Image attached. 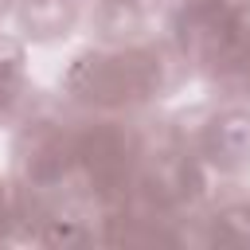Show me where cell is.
<instances>
[{
	"label": "cell",
	"instance_id": "cell-1",
	"mask_svg": "<svg viewBox=\"0 0 250 250\" xmlns=\"http://www.w3.org/2000/svg\"><path fill=\"white\" fill-rule=\"evenodd\" d=\"M82 160L98 184H113L125 172V148H121L117 133H105V129L82 141Z\"/></svg>",
	"mask_w": 250,
	"mask_h": 250
},
{
	"label": "cell",
	"instance_id": "cell-3",
	"mask_svg": "<svg viewBox=\"0 0 250 250\" xmlns=\"http://www.w3.org/2000/svg\"><path fill=\"white\" fill-rule=\"evenodd\" d=\"M219 227L227 242H250V211H230Z\"/></svg>",
	"mask_w": 250,
	"mask_h": 250
},
{
	"label": "cell",
	"instance_id": "cell-2",
	"mask_svg": "<svg viewBox=\"0 0 250 250\" xmlns=\"http://www.w3.org/2000/svg\"><path fill=\"white\" fill-rule=\"evenodd\" d=\"M211 148L223 156V160H238L246 148H250V125L246 121H219L211 129Z\"/></svg>",
	"mask_w": 250,
	"mask_h": 250
}]
</instances>
